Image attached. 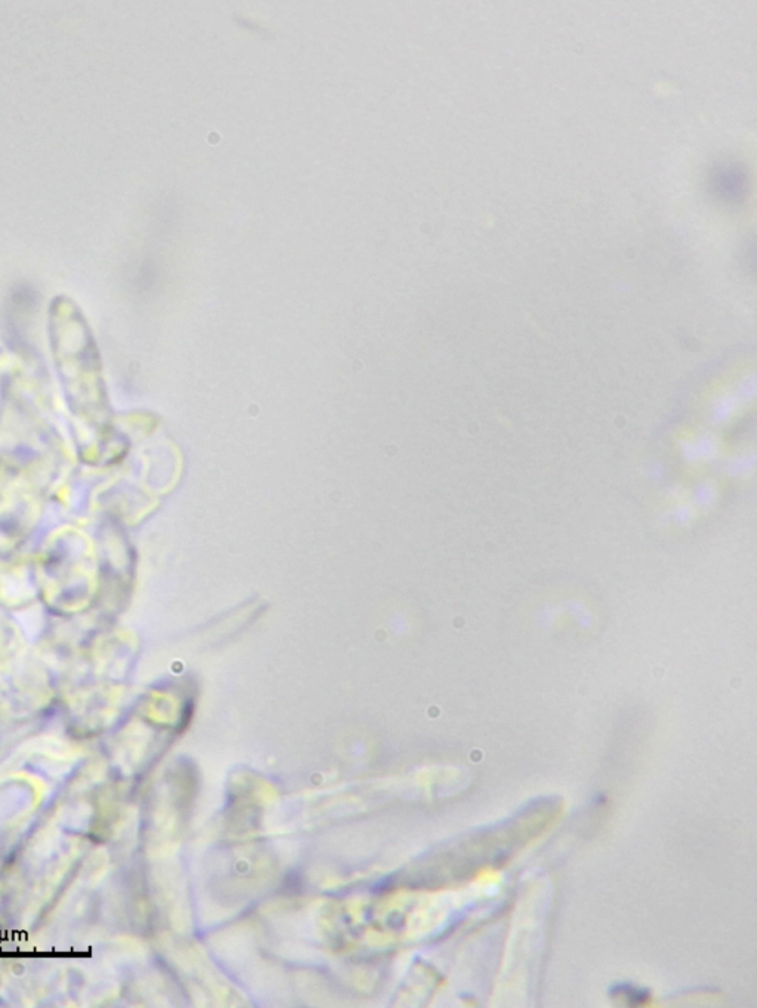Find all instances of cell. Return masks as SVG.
Masks as SVG:
<instances>
[{
	"mask_svg": "<svg viewBox=\"0 0 757 1008\" xmlns=\"http://www.w3.org/2000/svg\"><path fill=\"white\" fill-rule=\"evenodd\" d=\"M712 185L721 198L735 201L743 197L745 185H747V178H745L743 170L737 166H721L713 174Z\"/></svg>",
	"mask_w": 757,
	"mask_h": 1008,
	"instance_id": "6da1fadb",
	"label": "cell"
}]
</instances>
